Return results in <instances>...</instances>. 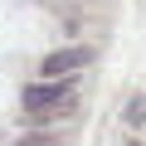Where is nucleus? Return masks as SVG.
<instances>
[{
  "mask_svg": "<svg viewBox=\"0 0 146 146\" xmlns=\"http://www.w3.org/2000/svg\"><path fill=\"white\" fill-rule=\"evenodd\" d=\"M127 122H131V127L146 122V98H131V102H127Z\"/></svg>",
  "mask_w": 146,
  "mask_h": 146,
  "instance_id": "7ed1b4c3",
  "label": "nucleus"
},
{
  "mask_svg": "<svg viewBox=\"0 0 146 146\" xmlns=\"http://www.w3.org/2000/svg\"><path fill=\"white\" fill-rule=\"evenodd\" d=\"M88 58H93V49H88V44H73V49H54V54H44L39 73H44V78H68V73H78Z\"/></svg>",
  "mask_w": 146,
  "mask_h": 146,
  "instance_id": "f03ea898",
  "label": "nucleus"
},
{
  "mask_svg": "<svg viewBox=\"0 0 146 146\" xmlns=\"http://www.w3.org/2000/svg\"><path fill=\"white\" fill-rule=\"evenodd\" d=\"M20 102L29 117H68L73 112V78H39L25 88Z\"/></svg>",
  "mask_w": 146,
  "mask_h": 146,
  "instance_id": "f257e3e1",
  "label": "nucleus"
}]
</instances>
